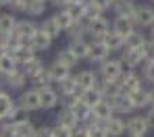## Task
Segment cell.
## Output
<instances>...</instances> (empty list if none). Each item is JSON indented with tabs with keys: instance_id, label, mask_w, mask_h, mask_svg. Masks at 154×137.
<instances>
[{
	"instance_id": "30bf717a",
	"label": "cell",
	"mask_w": 154,
	"mask_h": 137,
	"mask_svg": "<svg viewBox=\"0 0 154 137\" xmlns=\"http://www.w3.org/2000/svg\"><path fill=\"white\" fill-rule=\"evenodd\" d=\"M96 91L104 100H112V98H119L123 94L119 81H102V79H98V83H96Z\"/></svg>"
},
{
	"instance_id": "680465c9",
	"label": "cell",
	"mask_w": 154,
	"mask_h": 137,
	"mask_svg": "<svg viewBox=\"0 0 154 137\" xmlns=\"http://www.w3.org/2000/svg\"><path fill=\"white\" fill-rule=\"evenodd\" d=\"M112 2H117V0H112Z\"/></svg>"
},
{
	"instance_id": "91938a15",
	"label": "cell",
	"mask_w": 154,
	"mask_h": 137,
	"mask_svg": "<svg viewBox=\"0 0 154 137\" xmlns=\"http://www.w3.org/2000/svg\"><path fill=\"white\" fill-rule=\"evenodd\" d=\"M150 2H154V0H150Z\"/></svg>"
},
{
	"instance_id": "2e32d148",
	"label": "cell",
	"mask_w": 154,
	"mask_h": 137,
	"mask_svg": "<svg viewBox=\"0 0 154 137\" xmlns=\"http://www.w3.org/2000/svg\"><path fill=\"white\" fill-rule=\"evenodd\" d=\"M56 125H63V127H69V129H77L79 127V118L75 116V112L67 104H63L60 112L56 114Z\"/></svg>"
},
{
	"instance_id": "e0dca14e",
	"label": "cell",
	"mask_w": 154,
	"mask_h": 137,
	"mask_svg": "<svg viewBox=\"0 0 154 137\" xmlns=\"http://www.w3.org/2000/svg\"><path fill=\"white\" fill-rule=\"evenodd\" d=\"M11 56L15 58V62H17V67L21 69V67H25V64L29 62V60H33V58H35L38 54H35V52L31 50V46H29V44H23V46H19V48H15V50L11 52Z\"/></svg>"
},
{
	"instance_id": "9a60e30c",
	"label": "cell",
	"mask_w": 154,
	"mask_h": 137,
	"mask_svg": "<svg viewBox=\"0 0 154 137\" xmlns=\"http://www.w3.org/2000/svg\"><path fill=\"white\" fill-rule=\"evenodd\" d=\"M17 108V102L11 98V94L0 91V123H8L11 114Z\"/></svg>"
},
{
	"instance_id": "d4e9b609",
	"label": "cell",
	"mask_w": 154,
	"mask_h": 137,
	"mask_svg": "<svg viewBox=\"0 0 154 137\" xmlns=\"http://www.w3.org/2000/svg\"><path fill=\"white\" fill-rule=\"evenodd\" d=\"M56 62H58V64H63L65 69H69V71H71V69H75L81 60H79V58H77V56L73 54L69 48H63V50H58V52H56Z\"/></svg>"
},
{
	"instance_id": "f1b7e54d",
	"label": "cell",
	"mask_w": 154,
	"mask_h": 137,
	"mask_svg": "<svg viewBox=\"0 0 154 137\" xmlns=\"http://www.w3.org/2000/svg\"><path fill=\"white\" fill-rule=\"evenodd\" d=\"M17 17L13 13H0V35H11L17 27Z\"/></svg>"
},
{
	"instance_id": "7a4b0ae2",
	"label": "cell",
	"mask_w": 154,
	"mask_h": 137,
	"mask_svg": "<svg viewBox=\"0 0 154 137\" xmlns=\"http://www.w3.org/2000/svg\"><path fill=\"white\" fill-rule=\"evenodd\" d=\"M133 25L135 27L150 29L154 25V6L150 4H137L133 13Z\"/></svg>"
},
{
	"instance_id": "bcb514c9",
	"label": "cell",
	"mask_w": 154,
	"mask_h": 137,
	"mask_svg": "<svg viewBox=\"0 0 154 137\" xmlns=\"http://www.w3.org/2000/svg\"><path fill=\"white\" fill-rule=\"evenodd\" d=\"M8 6H11L13 13H25L27 0H8Z\"/></svg>"
},
{
	"instance_id": "52a82bcc",
	"label": "cell",
	"mask_w": 154,
	"mask_h": 137,
	"mask_svg": "<svg viewBox=\"0 0 154 137\" xmlns=\"http://www.w3.org/2000/svg\"><path fill=\"white\" fill-rule=\"evenodd\" d=\"M119 60H121V64H123V69L127 73V71H135L137 67H142L144 54H142V50H127V48H123Z\"/></svg>"
},
{
	"instance_id": "4316f807",
	"label": "cell",
	"mask_w": 154,
	"mask_h": 137,
	"mask_svg": "<svg viewBox=\"0 0 154 137\" xmlns=\"http://www.w3.org/2000/svg\"><path fill=\"white\" fill-rule=\"evenodd\" d=\"M56 85H58V94H60L63 98H73L77 91H79L75 75H69L67 79H63L60 83H56Z\"/></svg>"
},
{
	"instance_id": "e575fe53",
	"label": "cell",
	"mask_w": 154,
	"mask_h": 137,
	"mask_svg": "<svg viewBox=\"0 0 154 137\" xmlns=\"http://www.w3.org/2000/svg\"><path fill=\"white\" fill-rule=\"evenodd\" d=\"M102 42L106 44V48H108L110 52H117V50H123V48H125V40H123V37H119V35H117V33H112V31L104 37Z\"/></svg>"
},
{
	"instance_id": "ac0fdd59",
	"label": "cell",
	"mask_w": 154,
	"mask_h": 137,
	"mask_svg": "<svg viewBox=\"0 0 154 137\" xmlns=\"http://www.w3.org/2000/svg\"><path fill=\"white\" fill-rule=\"evenodd\" d=\"M75 79H77V87L79 89H92L98 83V73L90 71V69H83V71H79L75 75Z\"/></svg>"
},
{
	"instance_id": "836d02e7",
	"label": "cell",
	"mask_w": 154,
	"mask_h": 137,
	"mask_svg": "<svg viewBox=\"0 0 154 137\" xmlns=\"http://www.w3.org/2000/svg\"><path fill=\"white\" fill-rule=\"evenodd\" d=\"M52 19L56 21V25L60 27V31H65V33H67L69 29L73 27V23H75V21H73V19L69 17V13H67L65 8H60V10H58L56 15H52Z\"/></svg>"
},
{
	"instance_id": "ffe728a7",
	"label": "cell",
	"mask_w": 154,
	"mask_h": 137,
	"mask_svg": "<svg viewBox=\"0 0 154 137\" xmlns=\"http://www.w3.org/2000/svg\"><path fill=\"white\" fill-rule=\"evenodd\" d=\"M29 46H31V50L38 54V52H44V50H48L52 46V37L50 35H46L42 29H38V33L29 40Z\"/></svg>"
},
{
	"instance_id": "5b68a950",
	"label": "cell",
	"mask_w": 154,
	"mask_h": 137,
	"mask_svg": "<svg viewBox=\"0 0 154 137\" xmlns=\"http://www.w3.org/2000/svg\"><path fill=\"white\" fill-rule=\"evenodd\" d=\"M119 83H121V89H123L125 96H129V94H133V91H137V89L144 87L142 75H140L137 71H127V73H123V77H121Z\"/></svg>"
},
{
	"instance_id": "3957f363",
	"label": "cell",
	"mask_w": 154,
	"mask_h": 137,
	"mask_svg": "<svg viewBox=\"0 0 154 137\" xmlns=\"http://www.w3.org/2000/svg\"><path fill=\"white\" fill-rule=\"evenodd\" d=\"M150 131V125L146 121V114H131L127 118V133L129 137H146Z\"/></svg>"
},
{
	"instance_id": "603a6c76",
	"label": "cell",
	"mask_w": 154,
	"mask_h": 137,
	"mask_svg": "<svg viewBox=\"0 0 154 137\" xmlns=\"http://www.w3.org/2000/svg\"><path fill=\"white\" fill-rule=\"evenodd\" d=\"M13 127V137H33L35 133V125L27 118V121H19V123H11Z\"/></svg>"
},
{
	"instance_id": "f907efd6",
	"label": "cell",
	"mask_w": 154,
	"mask_h": 137,
	"mask_svg": "<svg viewBox=\"0 0 154 137\" xmlns=\"http://www.w3.org/2000/svg\"><path fill=\"white\" fill-rule=\"evenodd\" d=\"M146 121H148L150 129H154V106H150V108H148V112H146Z\"/></svg>"
},
{
	"instance_id": "4dcf8cb0",
	"label": "cell",
	"mask_w": 154,
	"mask_h": 137,
	"mask_svg": "<svg viewBox=\"0 0 154 137\" xmlns=\"http://www.w3.org/2000/svg\"><path fill=\"white\" fill-rule=\"evenodd\" d=\"M146 42H148V37H146L142 31H137V29H135L127 40H125V48H127V50H142Z\"/></svg>"
},
{
	"instance_id": "11a10c76",
	"label": "cell",
	"mask_w": 154,
	"mask_h": 137,
	"mask_svg": "<svg viewBox=\"0 0 154 137\" xmlns=\"http://www.w3.org/2000/svg\"><path fill=\"white\" fill-rule=\"evenodd\" d=\"M150 35H152L150 40H154V25H152V27H150Z\"/></svg>"
},
{
	"instance_id": "8fae6325",
	"label": "cell",
	"mask_w": 154,
	"mask_h": 137,
	"mask_svg": "<svg viewBox=\"0 0 154 137\" xmlns=\"http://www.w3.org/2000/svg\"><path fill=\"white\" fill-rule=\"evenodd\" d=\"M108 33H110V23L104 17L88 23V35H92V40H104Z\"/></svg>"
},
{
	"instance_id": "7dc6e473",
	"label": "cell",
	"mask_w": 154,
	"mask_h": 137,
	"mask_svg": "<svg viewBox=\"0 0 154 137\" xmlns=\"http://www.w3.org/2000/svg\"><path fill=\"white\" fill-rule=\"evenodd\" d=\"M33 137H52V127H48V125L35 127V133H33Z\"/></svg>"
},
{
	"instance_id": "44dd1931",
	"label": "cell",
	"mask_w": 154,
	"mask_h": 137,
	"mask_svg": "<svg viewBox=\"0 0 154 137\" xmlns=\"http://www.w3.org/2000/svg\"><path fill=\"white\" fill-rule=\"evenodd\" d=\"M129 102H131L133 110L150 108V96H148V89H146V87H142V89H137V91L129 94Z\"/></svg>"
},
{
	"instance_id": "f35d334b",
	"label": "cell",
	"mask_w": 154,
	"mask_h": 137,
	"mask_svg": "<svg viewBox=\"0 0 154 137\" xmlns=\"http://www.w3.org/2000/svg\"><path fill=\"white\" fill-rule=\"evenodd\" d=\"M65 10L69 13V17H71V19L77 23V21H83V10H85V4H75V2H71Z\"/></svg>"
},
{
	"instance_id": "8d00e7d4",
	"label": "cell",
	"mask_w": 154,
	"mask_h": 137,
	"mask_svg": "<svg viewBox=\"0 0 154 137\" xmlns=\"http://www.w3.org/2000/svg\"><path fill=\"white\" fill-rule=\"evenodd\" d=\"M40 29H42V31H44L46 35H50L52 40L60 37V33H63V31H60V27L56 25V21H54L52 17H50V19H46V21H44V23L40 25Z\"/></svg>"
},
{
	"instance_id": "484cf974",
	"label": "cell",
	"mask_w": 154,
	"mask_h": 137,
	"mask_svg": "<svg viewBox=\"0 0 154 137\" xmlns=\"http://www.w3.org/2000/svg\"><path fill=\"white\" fill-rule=\"evenodd\" d=\"M90 42L92 40H75V42H69V50L79 58V60H88L90 56Z\"/></svg>"
},
{
	"instance_id": "277c9868",
	"label": "cell",
	"mask_w": 154,
	"mask_h": 137,
	"mask_svg": "<svg viewBox=\"0 0 154 137\" xmlns=\"http://www.w3.org/2000/svg\"><path fill=\"white\" fill-rule=\"evenodd\" d=\"M17 106H19L21 110H25V112L40 110V91H38V87H33V89H25V91L19 96Z\"/></svg>"
},
{
	"instance_id": "60d3db41",
	"label": "cell",
	"mask_w": 154,
	"mask_h": 137,
	"mask_svg": "<svg viewBox=\"0 0 154 137\" xmlns=\"http://www.w3.org/2000/svg\"><path fill=\"white\" fill-rule=\"evenodd\" d=\"M104 17V13H100L98 8H94L92 4H85V10H83V23H90L94 19H100Z\"/></svg>"
},
{
	"instance_id": "ab89813d",
	"label": "cell",
	"mask_w": 154,
	"mask_h": 137,
	"mask_svg": "<svg viewBox=\"0 0 154 137\" xmlns=\"http://www.w3.org/2000/svg\"><path fill=\"white\" fill-rule=\"evenodd\" d=\"M90 137H108L106 129H104V123H92V125H85Z\"/></svg>"
},
{
	"instance_id": "83f0119b",
	"label": "cell",
	"mask_w": 154,
	"mask_h": 137,
	"mask_svg": "<svg viewBox=\"0 0 154 137\" xmlns=\"http://www.w3.org/2000/svg\"><path fill=\"white\" fill-rule=\"evenodd\" d=\"M2 83L6 85V87H11V89H23V85L27 83V75L21 71V69H17L15 73H11V75H6Z\"/></svg>"
},
{
	"instance_id": "f5cc1de1",
	"label": "cell",
	"mask_w": 154,
	"mask_h": 137,
	"mask_svg": "<svg viewBox=\"0 0 154 137\" xmlns=\"http://www.w3.org/2000/svg\"><path fill=\"white\" fill-rule=\"evenodd\" d=\"M71 2H75V4H88V0H71Z\"/></svg>"
},
{
	"instance_id": "681fc988",
	"label": "cell",
	"mask_w": 154,
	"mask_h": 137,
	"mask_svg": "<svg viewBox=\"0 0 154 137\" xmlns=\"http://www.w3.org/2000/svg\"><path fill=\"white\" fill-rule=\"evenodd\" d=\"M73 137H90V133H88V129L83 125H79L77 129H73Z\"/></svg>"
},
{
	"instance_id": "d590c367",
	"label": "cell",
	"mask_w": 154,
	"mask_h": 137,
	"mask_svg": "<svg viewBox=\"0 0 154 137\" xmlns=\"http://www.w3.org/2000/svg\"><path fill=\"white\" fill-rule=\"evenodd\" d=\"M25 13L29 17H42L46 13V2L44 0H27Z\"/></svg>"
},
{
	"instance_id": "7c38bea8",
	"label": "cell",
	"mask_w": 154,
	"mask_h": 137,
	"mask_svg": "<svg viewBox=\"0 0 154 137\" xmlns=\"http://www.w3.org/2000/svg\"><path fill=\"white\" fill-rule=\"evenodd\" d=\"M110 31H112V33H117L119 37L127 40L129 35L135 31V25H133V21H131V19H127V17H115Z\"/></svg>"
},
{
	"instance_id": "7402d4cb",
	"label": "cell",
	"mask_w": 154,
	"mask_h": 137,
	"mask_svg": "<svg viewBox=\"0 0 154 137\" xmlns=\"http://www.w3.org/2000/svg\"><path fill=\"white\" fill-rule=\"evenodd\" d=\"M75 96H77V100H79L83 106H88L90 110L94 108V104H96V102H100V100H102V96L96 91V87H92V89H79Z\"/></svg>"
},
{
	"instance_id": "f546056e",
	"label": "cell",
	"mask_w": 154,
	"mask_h": 137,
	"mask_svg": "<svg viewBox=\"0 0 154 137\" xmlns=\"http://www.w3.org/2000/svg\"><path fill=\"white\" fill-rule=\"evenodd\" d=\"M46 69H48V75H50L52 83H60L63 79H67V77L71 75V71H69V69H65L63 64H58L56 60H54L52 64H48Z\"/></svg>"
},
{
	"instance_id": "c3c4849f",
	"label": "cell",
	"mask_w": 154,
	"mask_h": 137,
	"mask_svg": "<svg viewBox=\"0 0 154 137\" xmlns=\"http://www.w3.org/2000/svg\"><path fill=\"white\" fill-rule=\"evenodd\" d=\"M0 137H13V127H11V123H2V125H0Z\"/></svg>"
},
{
	"instance_id": "d6986e66",
	"label": "cell",
	"mask_w": 154,
	"mask_h": 137,
	"mask_svg": "<svg viewBox=\"0 0 154 137\" xmlns=\"http://www.w3.org/2000/svg\"><path fill=\"white\" fill-rule=\"evenodd\" d=\"M135 6L137 4L133 0H117V2H112V13H115V17H127L133 21Z\"/></svg>"
},
{
	"instance_id": "816d5d0a",
	"label": "cell",
	"mask_w": 154,
	"mask_h": 137,
	"mask_svg": "<svg viewBox=\"0 0 154 137\" xmlns=\"http://www.w3.org/2000/svg\"><path fill=\"white\" fill-rule=\"evenodd\" d=\"M50 4H54V6H58V8H67L69 4H71V0H48Z\"/></svg>"
},
{
	"instance_id": "74e56055",
	"label": "cell",
	"mask_w": 154,
	"mask_h": 137,
	"mask_svg": "<svg viewBox=\"0 0 154 137\" xmlns=\"http://www.w3.org/2000/svg\"><path fill=\"white\" fill-rule=\"evenodd\" d=\"M29 81L33 83V85H38V89L40 87H52V79H50V75H48V69H42L33 79H29Z\"/></svg>"
},
{
	"instance_id": "6f0895ef",
	"label": "cell",
	"mask_w": 154,
	"mask_h": 137,
	"mask_svg": "<svg viewBox=\"0 0 154 137\" xmlns=\"http://www.w3.org/2000/svg\"><path fill=\"white\" fill-rule=\"evenodd\" d=\"M44 2H48V0H44Z\"/></svg>"
},
{
	"instance_id": "7bdbcfd3",
	"label": "cell",
	"mask_w": 154,
	"mask_h": 137,
	"mask_svg": "<svg viewBox=\"0 0 154 137\" xmlns=\"http://www.w3.org/2000/svg\"><path fill=\"white\" fill-rule=\"evenodd\" d=\"M142 54H144V60H146V62H154V40L148 37V42H146L144 48H142Z\"/></svg>"
},
{
	"instance_id": "ee69618b",
	"label": "cell",
	"mask_w": 154,
	"mask_h": 137,
	"mask_svg": "<svg viewBox=\"0 0 154 137\" xmlns=\"http://www.w3.org/2000/svg\"><path fill=\"white\" fill-rule=\"evenodd\" d=\"M52 137H73V129L63 127V125H54L52 127Z\"/></svg>"
},
{
	"instance_id": "9c48e42d",
	"label": "cell",
	"mask_w": 154,
	"mask_h": 137,
	"mask_svg": "<svg viewBox=\"0 0 154 137\" xmlns=\"http://www.w3.org/2000/svg\"><path fill=\"white\" fill-rule=\"evenodd\" d=\"M40 108L44 110H52L60 104V94L54 87H40Z\"/></svg>"
},
{
	"instance_id": "94428289",
	"label": "cell",
	"mask_w": 154,
	"mask_h": 137,
	"mask_svg": "<svg viewBox=\"0 0 154 137\" xmlns=\"http://www.w3.org/2000/svg\"><path fill=\"white\" fill-rule=\"evenodd\" d=\"M152 87H154V85H152Z\"/></svg>"
},
{
	"instance_id": "4fadbf2b",
	"label": "cell",
	"mask_w": 154,
	"mask_h": 137,
	"mask_svg": "<svg viewBox=\"0 0 154 137\" xmlns=\"http://www.w3.org/2000/svg\"><path fill=\"white\" fill-rule=\"evenodd\" d=\"M92 114H94V121H98V123H106L108 118H112V116H115V110H112V106H110V102L102 98L100 102H96V104H94Z\"/></svg>"
},
{
	"instance_id": "ba28073f",
	"label": "cell",
	"mask_w": 154,
	"mask_h": 137,
	"mask_svg": "<svg viewBox=\"0 0 154 137\" xmlns=\"http://www.w3.org/2000/svg\"><path fill=\"white\" fill-rule=\"evenodd\" d=\"M38 29H40V25H35L31 19H23V21H19L17 23V27H15V31H13V35L17 37V40H21V42H29L35 33H38Z\"/></svg>"
},
{
	"instance_id": "8992f818",
	"label": "cell",
	"mask_w": 154,
	"mask_h": 137,
	"mask_svg": "<svg viewBox=\"0 0 154 137\" xmlns=\"http://www.w3.org/2000/svg\"><path fill=\"white\" fill-rule=\"evenodd\" d=\"M106 58H110V50L106 48V44L102 40H92L90 42V56H88V60L94 62V64H102Z\"/></svg>"
},
{
	"instance_id": "cb8c5ba5",
	"label": "cell",
	"mask_w": 154,
	"mask_h": 137,
	"mask_svg": "<svg viewBox=\"0 0 154 137\" xmlns=\"http://www.w3.org/2000/svg\"><path fill=\"white\" fill-rule=\"evenodd\" d=\"M110 102V106L115 110V114L119 116V114H131L133 112V106H131V102H129V96L125 94H121L119 98H112V100H108Z\"/></svg>"
},
{
	"instance_id": "b9f144b4",
	"label": "cell",
	"mask_w": 154,
	"mask_h": 137,
	"mask_svg": "<svg viewBox=\"0 0 154 137\" xmlns=\"http://www.w3.org/2000/svg\"><path fill=\"white\" fill-rule=\"evenodd\" d=\"M142 73H144V81L154 85V62H142Z\"/></svg>"
},
{
	"instance_id": "5bb4252c",
	"label": "cell",
	"mask_w": 154,
	"mask_h": 137,
	"mask_svg": "<svg viewBox=\"0 0 154 137\" xmlns=\"http://www.w3.org/2000/svg\"><path fill=\"white\" fill-rule=\"evenodd\" d=\"M104 129H106L108 137H123L127 133V123L115 114L112 118H108V121L104 123Z\"/></svg>"
},
{
	"instance_id": "9f6ffc18",
	"label": "cell",
	"mask_w": 154,
	"mask_h": 137,
	"mask_svg": "<svg viewBox=\"0 0 154 137\" xmlns=\"http://www.w3.org/2000/svg\"><path fill=\"white\" fill-rule=\"evenodd\" d=\"M0 91H2V81H0Z\"/></svg>"
},
{
	"instance_id": "db71d44e",
	"label": "cell",
	"mask_w": 154,
	"mask_h": 137,
	"mask_svg": "<svg viewBox=\"0 0 154 137\" xmlns=\"http://www.w3.org/2000/svg\"><path fill=\"white\" fill-rule=\"evenodd\" d=\"M2 6H8V0H0V8Z\"/></svg>"
},
{
	"instance_id": "d6a6232c",
	"label": "cell",
	"mask_w": 154,
	"mask_h": 137,
	"mask_svg": "<svg viewBox=\"0 0 154 137\" xmlns=\"http://www.w3.org/2000/svg\"><path fill=\"white\" fill-rule=\"evenodd\" d=\"M85 35H88V23H83V21L73 23V27L67 31L69 42H75V40H85Z\"/></svg>"
},
{
	"instance_id": "6da1fadb",
	"label": "cell",
	"mask_w": 154,
	"mask_h": 137,
	"mask_svg": "<svg viewBox=\"0 0 154 137\" xmlns=\"http://www.w3.org/2000/svg\"><path fill=\"white\" fill-rule=\"evenodd\" d=\"M125 69L119 58H106L102 64H98V79L102 81H121Z\"/></svg>"
},
{
	"instance_id": "1f68e13d",
	"label": "cell",
	"mask_w": 154,
	"mask_h": 137,
	"mask_svg": "<svg viewBox=\"0 0 154 137\" xmlns=\"http://www.w3.org/2000/svg\"><path fill=\"white\" fill-rule=\"evenodd\" d=\"M42 69H46V67H44V60H42L40 56H35L33 60H29V62H27L25 67H21V71L27 75V79H33Z\"/></svg>"
},
{
	"instance_id": "f6af8a7d",
	"label": "cell",
	"mask_w": 154,
	"mask_h": 137,
	"mask_svg": "<svg viewBox=\"0 0 154 137\" xmlns=\"http://www.w3.org/2000/svg\"><path fill=\"white\" fill-rule=\"evenodd\" d=\"M88 4H92V6L98 8L100 13L108 10V8H112V0H88Z\"/></svg>"
}]
</instances>
